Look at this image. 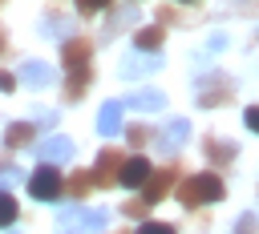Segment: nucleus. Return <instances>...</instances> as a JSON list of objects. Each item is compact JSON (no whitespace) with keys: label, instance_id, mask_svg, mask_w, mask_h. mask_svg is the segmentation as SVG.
I'll use <instances>...</instances> for the list:
<instances>
[{"label":"nucleus","instance_id":"f257e3e1","mask_svg":"<svg viewBox=\"0 0 259 234\" xmlns=\"http://www.w3.org/2000/svg\"><path fill=\"white\" fill-rule=\"evenodd\" d=\"M223 194H227V186H223V178L214 173V169H206V173H186L178 186H174V198L182 202V206H210V202H223Z\"/></svg>","mask_w":259,"mask_h":234},{"label":"nucleus","instance_id":"f03ea898","mask_svg":"<svg viewBox=\"0 0 259 234\" xmlns=\"http://www.w3.org/2000/svg\"><path fill=\"white\" fill-rule=\"evenodd\" d=\"M28 194H32L36 202H57V198L65 194V178H61V169H57L53 161H40V165L28 173Z\"/></svg>","mask_w":259,"mask_h":234},{"label":"nucleus","instance_id":"7ed1b4c3","mask_svg":"<svg viewBox=\"0 0 259 234\" xmlns=\"http://www.w3.org/2000/svg\"><path fill=\"white\" fill-rule=\"evenodd\" d=\"M198 105L202 109H214V105H227L231 97H235V85H231V77L227 73H206V77H198Z\"/></svg>","mask_w":259,"mask_h":234},{"label":"nucleus","instance_id":"20e7f679","mask_svg":"<svg viewBox=\"0 0 259 234\" xmlns=\"http://www.w3.org/2000/svg\"><path fill=\"white\" fill-rule=\"evenodd\" d=\"M178 173H186L178 161H170L166 169H154V173L146 178V186H142V198H146L150 206H158V202H162V198H166V194L178 186Z\"/></svg>","mask_w":259,"mask_h":234},{"label":"nucleus","instance_id":"39448f33","mask_svg":"<svg viewBox=\"0 0 259 234\" xmlns=\"http://www.w3.org/2000/svg\"><path fill=\"white\" fill-rule=\"evenodd\" d=\"M121 165H125V153L117 149V145H105L101 153H97V161H93V182L97 186H117V178H121Z\"/></svg>","mask_w":259,"mask_h":234},{"label":"nucleus","instance_id":"423d86ee","mask_svg":"<svg viewBox=\"0 0 259 234\" xmlns=\"http://www.w3.org/2000/svg\"><path fill=\"white\" fill-rule=\"evenodd\" d=\"M89 56H93V40H85V36H65V44H61V65H65V69H85Z\"/></svg>","mask_w":259,"mask_h":234},{"label":"nucleus","instance_id":"0eeeda50","mask_svg":"<svg viewBox=\"0 0 259 234\" xmlns=\"http://www.w3.org/2000/svg\"><path fill=\"white\" fill-rule=\"evenodd\" d=\"M154 173V165H150V157H125V165H121V178H117V186H125V190H142L146 186V178Z\"/></svg>","mask_w":259,"mask_h":234},{"label":"nucleus","instance_id":"6e6552de","mask_svg":"<svg viewBox=\"0 0 259 234\" xmlns=\"http://www.w3.org/2000/svg\"><path fill=\"white\" fill-rule=\"evenodd\" d=\"M202 153H206V161H210L214 169H227L239 149H235V141H227V137H206V141H202Z\"/></svg>","mask_w":259,"mask_h":234},{"label":"nucleus","instance_id":"1a4fd4ad","mask_svg":"<svg viewBox=\"0 0 259 234\" xmlns=\"http://www.w3.org/2000/svg\"><path fill=\"white\" fill-rule=\"evenodd\" d=\"M73 141L69 137H45L40 145H36V153H40V161H53V165H61V161H69L73 157Z\"/></svg>","mask_w":259,"mask_h":234},{"label":"nucleus","instance_id":"9d476101","mask_svg":"<svg viewBox=\"0 0 259 234\" xmlns=\"http://www.w3.org/2000/svg\"><path fill=\"white\" fill-rule=\"evenodd\" d=\"M93 190H97L93 169H73V173H69V182H65V194H69V202H77V206H81Z\"/></svg>","mask_w":259,"mask_h":234},{"label":"nucleus","instance_id":"9b49d317","mask_svg":"<svg viewBox=\"0 0 259 234\" xmlns=\"http://www.w3.org/2000/svg\"><path fill=\"white\" fill-rule=\"evenodd\" d=\"M36 141V121H12L8 129H4V145L8 149H24V145H32Z\"/></svg>","mask_w":259,"mask_h":234},{"label":"nucleus","instance_id":"f8f14e48","mask_svg":"<svg viewBox=\"0 0 259 234\" xmlns=\"http://www.w3.org/2000/svg\"><path fill=\"white\" fill-rule=\"evenodd\" d=\"M16 77H20V81H24V85H28V89H45V85H49V81H53V69H49V65H45V61H24V65H20V73H16Z\"/></svg>","mask_w":259,"mask_h":234},{"label":"nucleus","instance_id":"ddd939ff","mask_svg":"<svg viewBox=\"0 0 259 234\" xmlns=\"http://www.w3.org/2000/svg\"><path fill=\"white\" fill-rule=\"evenodd\" d=\"M89 85H93V69L85 65V69H69V81H65V101H81L85 93H89Z\"/></svg>","mask_w":259,"mask_h":234},{"label":"nucleus","instance_id":"4468645a","mask_svg":"<svg viewBox=\"0 0 259 234\" xmlns=\"http://www.w3.org/2000/svg\"><path fill=\"white\" fill-rule=\"evenodd\" d=\"M121 109H125V101H105V105H101V113H97L101 137H113V133L121 129Z\"/></svg>","mask_w":259,"mask_h":234},{"label":"nucleus","instance_id":"2eb2a0df","mask_svg":"<svg viewBox=\"0 0 259 234\" xmlns=\"http://www.w3.org/2000/svg\"><path fill=\"white\" fill-rule=\"evenodd\" d=\"M158 137H162L158 145H162L166 153H174V149H178V145H182V141L190 137V121H186V117H174V121H170V125H166V129H162Z\"/></svg>","mask_w":259,"mask_h":234},{"label":"nucleus","instance_id":"dca6fc26","mask_svg":"<svg viewBox=\"0 0 259 234\" xmlns=\"http://www.w3.org/2000/svg\"><path fill=\"white\" fill-rule=\"evenodd\" d=\"M162 40H166V28H162V24H146V28L134 32V48H138V52H158Z\"/></svg>","mask_w":259,"mask_h":234},{"label":"nucleus","instance_id":"f3484780","mask_svg":"<svg viewBox=\"0 0 259 234\" xmlns=\"http://www.w3.org/2000/svg\"><path fill=\"white\" fill-rule=\"evenodd\" d=\"M57 234H85V210L73 202L69 210H61V218H57Z\"/></svg>","mask_w":259,"mask_h":234},{"label":"nucleus","instance_id":"a211bd4d","mask_svg":"<svg viewBox=\"0 0 259 234\" xmlns=\"http://www.w3.org/2000/svg\"><path fill=\"white\" fill-rule=\"evenodd\" d=\"M158 65H162L158 52H142V56H125V61H121V73H125V77H142V73H150V69H158Z\"/></svg>","mask_w":259,"mask_h":234},{"label":"nucleus","instance_id":"6ab92c4d","mask_svg":"<svg viewBox=\"0 0 259 234\" xmlns=\"http://www.w3.org/2000/svg\"><path fill=\"white\" fill-rule=\"evenodd\" d=\"M125 105H130V109H142V113H154V109H166V97H162L158 89H138Z\"/></svg>","mask_w":259,"mask_h":234},{"label":"nucleus","instance_id":"aec40b11","mask_svg":"<svg viewBox=\"0 0 259 234\" xmlns=\"http://www.w3.org/2000/svg\"><path fill=\"white\" fill-rule=\"evenodd\" d=\"M16 214H20V206H16L12 190H0V230H8L16 222Z\"/></svg>","mask_w":259,"mask_h":234},{"label":"nucleus","instance_id":"412c9836","mask_svg":"<svg viewBox=\"0 0 259 234\" xmlns=\"http://www.w3.org/2000/svg\"><path fill=\"white\" fill-rule=\"evenodd\" d=\"M125 141H130V145H138V149H142V145H150V141H154V129H150V125H142V121H138V125H130V129H125Z\"/></svg>","mask_w":259,"mask_h":234},{"label":"nucleus","instance_id":"4be33fe9","mask_svg":"<svg viewBox=\"0 0 259 234\" xmlns=\"http://www.w3.org/2000/svg\"><path fill=\"white\" fill-rule=\"evenodd\" d=\"M121 214H125V218H142V222H146V218H150V202H146V198H130V202L121 206Z\"/></svg>","mask_w":259,"mask_h":234},{"label":"nucleus","instance_id":"5701e85b","mask_svg":"<svg viewBox=\"0 0 259 234\" xmlns=\"http://www.w3.org/2000/svg\"><path fill=\"white\" fill-rule=\"evenodd\" d=\"M105 222H109V214H105V210L85 214V234H101V230H105Z\"/></svg>","mask_w":259,"mask_h":234},{"label":"nucleus","instance_id":"b1692460","mask_svg":"<svg viewBox=\"0 0 259 234\" xmlns=\"http://www.w3.org/2000/svg\"><path fill=\"white\" fill-rule=\"evenodd\" d=\"M16 182H20V169H16V165H12V161H8V165H4V161H0V190H12V186H16Z\"/></svg>","mask_w":259,"mask_h":234},{"label":"nucleus","instance_id":"393cba45","mask_svg":"<svg viewBox=\"0 0 259 234\" xmlns=\"http://www.w3.org/2000/svg\"><path fill=\"white\" fill-rule=\"evenodd\" d=\"M45 28H49V32H65V28H69V20H65V12H57V8H49V16H45Z\"/></svg>","mask_w":259,"mask_h":234},{"label":"nucleus","instance_id":"a878e982","mask_svg":"<svg viewBox=\"0 0 259 234\" xmlns=\"http://www.w3.org/2000/svg\"><path fill=\"white\" fill-rule=\"evenodd\" d=\"M138 234H178V230H174L170 222H150V218H146V222L138 226Z\"/></svg>","mask_w":259,"mask_h":234},{"label":"nucleus","instance_id":"bb28decb","mask_svg":"<svg viewBox=\"0 0 259 234\" xmlns=\"http://www.w3.org/2000/svg\"><path fill=\"white\" fill-rule=\"evenodd\" d=\"M235 234H259V218L255 214H243L239 226H235Z\"/></svg>","mask_w":259,"mask_h":234},{"label":"nucleus","instance_id":"cd10ccee","mask_svg":"<svg viewBox=\"0 0 259 234\" xmlns=\"http://www.w3.org/2000/svg\"><path fill=\"white\" fill-rule=\"evenodd\" d=\"M101 8H109V0H77V12H81V16H93V12H101Z\"/></svg>","mask_w":259,"mask_h":234},{"label":"nucleus","instance_id":"c85d7f7f","mask_svg":"<svg viewBox=\"0 0 259 234\" xmlns=\"http://www.w3.org/2000/svg\"><path fill=\"white\" fill-rule=\"evenodd\" d=\"M243 121H247V129H251V133H259V105L243 109Z\"/></svg>","mask_w":259,"mask_h":234},{"label":"nucleus","instance_id":"c756f323","mask_svg":"<svg viewBox=\"0 0 259 234\" xmlns=\"http://www.w3.org/2000/svg\"><path fill=\"white\" fill-rule=\"evenodd\" d=\"M36 125H40V129H53V125H57V109H45V113H36Z\"/></svg>","mask_w":259,"mask_h":234},{"label":"nucleus","instance_id":"7c9ffc66","mask_svg":"<svg viewBox=\"0 0 259 234\" xmlns=\"http://www.w3.org/2000/svg\"><path fill=\"white\" fill-rule=\"evenodd\" d=\"M12 89H16V73L0 69V93H12Z\"/></svg>","mask_w":259,"mask_h":234},{"label":"nucleus","instance_id":"2f4dec72","mask_svg":"<svg viewBox=\"0 0 259 234\" xmlns=\"http://www.w3.org/2000/svg\"><path fill=\"white\" fill-rule=\"evenodd\" d=\"M8 52V32H4V24H0V56Z\"/></svg>","mask_w":259,"mask_h":234},{"label":"nucleus","instance_id":"473e14b6","mask_svg":"<svg viewBox=\"0 0 259 234\" xmlns=\"http://www.w3.org/2000/svg\"><path fill=\"white\" fill-rule=\"evenodd\" d=\"M178 4H194V0H178Z\"/></svg>","mask_w":259,"mask_h":234},{"label":"nucleus","instance_id":"72a5a7b5","mask_svg":"<svg viewBox=\"0 0 259 234\" xmlns=\"http://www.w3.org/2000/svg\"><path fill=\"white\" fill-rule=\"evenodd\" d=\"M117 234H130V230H117Z\"/></svg>","mask_w":259,"mask_h":234},{"label":"nucleus","instance_id":"f704fd0d","mask_svg":"<svg viewBox=\"0 0 259 234\" xmlns=\"http://www.w3.org/2000/svg\"><path fill=\"white\" fill-rule=\"evenodd\" d=\"M8 234H16V230H8Z\"/></svg>","mask_w":259,"mask_h":234}]
</instances>
